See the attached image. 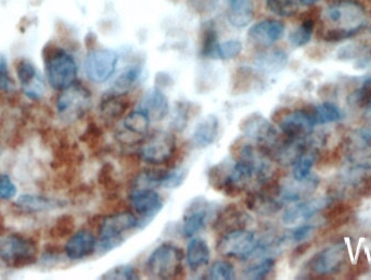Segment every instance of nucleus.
Here are the masks:
<instances>
[{
  "label": "nucleus",
  "mask_w": 371,
  "mask_h": 280,
  "mask_svg": "<svg viewBox=\"0 0 371 280\" xmlns=\"http://www.w3.org/2000/svg\"><path fill=\"white\" fill-rule=\"evenodd\" d=\"M325 21L330 28L325 30L322 38L327 43H340L355 37L367 26L364 6L354 0H340L325 10Z\"/></svg>",
  "instance_id": "nucleus-1"
},
{
  "label": "nucleus",
  "mask_w": 371,
  "mask_h": 280,
  "mask_svg": "<svg viewBox=\"0 0 371 280\" xmlns=\"http://www.w3.org/2000/svg\"><path fill=\"white\" fill-rule=\"evenodd\" d=\"M138 225L139 220L134 213L128 211L107 216L100 224L97 248L101 252L107 253L120 247L125 240L124 234L128 233Z\"/></svg>",
  "instance_id": "nucleus-2"
},
{
  "label": "nucleus",
  "mask_w": 371,
  "mask_h": 280,
  "mask_svg": "<svg viewBox=\"0 0 371 280\" xmlns=\"http://www.w3.org/2000/svg\"><path fill=\"white\" fill-rule=\"evenodd\" d=\"M184 253L176 245L164 243L153 251L146 263V272L157 279H173L182 270Z\"/></svg>",
  "instance_id": "nucleus-3"
},
{
  "label": "nucleus",
  "mask_w": 371,
  "mask_h": 280,
  "mask_svg": "<svg viewBox=\"0 0 371 280\" xmlns=\"http://www.w3.org/2000/svg\"><path fill=\"white\" fill-rule=\"evenodd\" d=\"M36 259L37 247L30 238L17 234L0 238V260L9 268H25L35 263Z\"/></svg>",
  "instance_id": "nucleus-4"
},
{
  "label": "nucleus",
  "mask_w": 371,
  "mask_h": 280,
  "mask_svg": "<svg viewBox=\"0 0 371 280\" xmlns=\"http://www.w3.org/2000/svg\"><path fill=\"white\" fill-rule=\"evenodd\" d=\"M92 107V93L87 87L75 82L72 85L61 90L57 99L59 116L64 122L74 123L89 111Z\"/></svg>",
  "instance_id": "nucleus-5"
},
{
  "label": "nucleus",
  "mask_w": 371,
  "mask_h": 280,
  "mask_svg": "<svg viewBox=\"0 0 371 280\" xmlns=\"http://www.w3.org/2000/svg\"><path fill=\"white\" fill-rule=\"evenodd\" d=\"M257 247L259 239L254 233L239 228L223 234L217 243L216 250L226 258L248 261L257 254Z\"/></svg>",
  "instance_id": "nucleus-6"
},
{
  "label": "nucleus",
  "mask_w": 371,
  "mask_h": 280,
  "mask_svg": "<svg viewBox=\"0 0 371 280\" xmlns=\"http://www.w3.org/2000/svg\"><path fill=\"white\" fill-rule=\"evenodd\" d=\"M176 149V139L172 133L157 130L142 140L139 157L150 166H162L174 157Z\"/></svg>",
  "instance_id": "nucleus-7"
},
{
  "label": "nucleus",
  "mask_w": 371,
  "mask_h": 280,
  "mask_svg": "<svg viewBox=\"0 0 371 280\" xmlns=\"http://www.w3.org/2000/svg\"><path fill=\"white\" fill-rule=\"evenodd\" d=\"M47 78L53 89L63 90L76 82L78 64L63 49H55L47 60Z\"/></svg>",
  "instance_id": "nucleus-8"
},
{
  "label": "nucleus",
  "mask_w": 371,
  "mask_h": 280,
  "mask_svg": "<svg viewBox=\"0 0 371 280\" xmlns=\"http://www.w3.org/2000/svg\"><path fill=\"white\" fill-rule=\"evenodd\" d=\"M117 53L111 49H95L90 51L85 59V73L92 83H105L114 74L117 69Z\"/></svg>",
  "instance_id": "nucleus-9"
},
{
  "label": "nucleus",
  "mask_w": 371,
  "mask_h": 280,
  "mask_svg": "<svg viewBox=\"0 0 371 280\" xmlns=\"http://www.w3.org/2000/svg\"><path fill=\"white\" fill-rule=\"evenodd\" d=\"M240 130L245 137L254 140L259 147L266 151L278 140L276 128L259 112H253L245 116L240 123Z\"/></svg>",
  "instance_id": "nucleus-10"
},
{
  "label": "nucleus",
  "mask_w": 371,
  "mask_h": 280,
  "mask_svg": "<svg viewBox=\"0 0 371 280\" xmlns=\"http://www.w3.org/2000/svg\"><path fill=\"white\" fill-rule=\"evenodd\" d=\"M347 255V245L338 243L315 254L307 263V268L317 276L331 275L341 270Z\"/></svg>",
  "instance_id": "nucleus-11"
},
{
  "label": "nucleus",
  "mask_w": 371,
  "mask_h": 280,
  "mask_svg": "<svg viewBox=\"0 0 371 280\" xmlns=\"http://www.w3.org/2000/svg\"><path fill=\"white\" fill-rule=\"evenodd\" d=\"M150 119L140 110L128 113L123 120L122 128L117 132V138L124 145L132 146L141 143L148 136Z\"/></svg>",
  "instance_id": "nucleus-12"
},
{
  "label": "nucleus",
  "mask_w": 371,
  "mask_h": 280,
  "mask_svg": "<svg viewBox=\"0 0 371 280\" xmlns=\"http://www.w3.org/2000/svg\"><path fill=\"white\" fill-rule=\"evenodd\" d=\"M130 202L135 212L142 218L153 220L162 211V197L153 188H135L130 193Z\"/></svg>",
  "instance_id": "nucleus-13"
},
{
  "label": "nucleus",
  "mask_w": 371,
  "mask_h": 280,
  "mask_svg": "<svg viewBox=\"0 0 371 280\" xmlns=\"http://www.w3.org/2000/svg\"><path fill=\"white\" fill-rule=\"evenodd\" d=\"M209 216V204L205 199L192 201L184 211L182 234L184 238H192L207 226Z\"/></svg>",
  "instance_id": "nucleus-14"
},
{
  "label": "nucleus",
  "mask_w": 371,
  "mask_h": 280,
  "mask_svg": "<svg viewBox=\"0 0 371 280\" xmlns=\"http://www.w3.org/2000/svg\"><path fill=\"white\" fill-rule=\"evenodd\" d=\"M279 125L286 137L307 138L313 134L316 123L311 113L297 110L284 115Z\"/></svg>",
  "instance_id": "nucleus-15"
},
{
  "label": "nucleus",
  "mask_w": 371,
  "mask_h": 280,
  "mask_svg": "<svg viewBox=\"0 0 371 280\" xmlns=\"http://www.w3.org/2000/svg\"><path fill=\"white\" fill-rule=\"evenodd\" d=\"M17 74L23 93L33 100L44 97L46 93L45 82L35 67L28 60H20L17 64Z\"/></svg>",
  "instance_id": "nucleus-16"
},
{
  "label": "nucleus",
  "mask_w": 371,
  "mask_h": 280,
  "mask_svg": "<svg viewBox=\"0 0 371 280\" xmlns=\"http://www.w3.org/2000/svg\"><path fill=\"white\" fill-rule=\"evenodd\" d=\"M284 34V24L282 21L267 19L252 26L248 33V38L253 45L269 47L277 43Z\"/></svg>",
  "instance_id": "nucleus-17"
},
{
  "label": "nucleus",
  "mask_w": 371,
  "mask_h": 280,
  "mask_svg": "<svg viewBox=\"0 0 371 280\" xmlns=\"http://www.w3.org/2000/svg\"><path fill=\"white\" fill-rule=\"evenodd\" d=\"M331 203V198H318L314 200L297 203L284 212L282 222L286 225H297L302 222H307L314 218L317 213L328 208Z\"/></svg>",
  "instance_id": "nucleus-18"
},
{
  "label": "nucleus",
  "mask_w": 371,
  "mask_h": 280,
  "mask_svg": "<svg viewBox=\"0 0 371 280\" xmlns=\"http://www.w3.org/2000/svg\"><path fill=\"white\" fill-rule=\"evenodd\" d=\"M319 180L311 175L304 180H295L278 184V199L282 204L290 202H299L303 198L311 195L318 186Z\"/></svg>",
  "instance_id": "nucleus-19"
},
{
  "label": "nucleus",
  "mask_w": 371,
  "mask_h": 280,
  "mask_svg": "<svg viewBox=\"0 0 371 280\" xmlns=\"http://www.w3.org/2000/svg\"><path fill=\"white\" fill-rule=\"evenodd\" d=\"M138 110L147 114L151 122L164 120L170 111V103L166 96L159 88L148 90L138 105Z\"/></svg>",
  "instance_id": "nucleus-20"
},
{
  "label": "nucleus",
  "mask_w": 371,
  "mask_h": 280,
  "mask_svg": "<svg viewBox=\"0 0 371 280\" xmlns=\"http://www.w3.org/2000/svg\"><path fill=\"white\" fill-rule=\"evenodd\" d=\"M97 249V240L89 230L83 229L71 236L65 245L64 252L72 261L87 258Z\"/></svg>",
  "instance_id": "nucleus-21"
},
{
  "label": "nucleus",
  "mask_w": 371,
  "mask_h": 280,
  "mask_svg": "<svg viewBox=\"0 0 371 280\" xmlns=\"http://www.w3.org/2000/svg\"><path fill=\"white\" fill-rule=\"evenodd\" d=\"M245 204L250 210L262 216H273L284 205L278 199L277 191L270 193V191H264V189L252 191L251 193H248Z\"/></svg>",
  "instance_id": "nucleus-22"
},
{
  "label": "nucleus",
  "mask_w": 371,
  "mask_h": 280,
  "mask_svg": "<svg viewBox=\"0 0 371 280\" xmlns=\"http://www.w3.org/2000/svg\"><path fill=\"white\" fill-rule=\"evenodd\" d=\"M219 120L216 115L209 114L202 119L191 135L192 145L198 149H205L215 143L218 137Z\"/></svg>",
  "instance_id": "nucleus-23"
},
{
  "label": "nucleus",
  "mask_w": 371,
  "mask_h": 280,
  "mask_svg": "<svg viewBox=\"0 0 371 280\" xmlns=\"http://www.w3.org/2000/svg\"><path fill=\"white\" fill-rule=\"evenodd\" d=\"M130 107V100L126 95L107 91L100 103V114L107 123L120 120Z\"/></svg>",
  "instance_id": "nucleus-24"
},
{
  "label": "nucleus",
  "mask_w": 371,
  "mask_h": 280,
  "mask_svg": "<svg viewBox=\"0 0 371 280\" xmlns=\"http://www.w3.org/2000/svg\"><path fill=\"white\" fill-rule=\"evenodd\" d=\"M249 216L245 213L236 207V205H228L222 212L219 213L215 220L214 228L218 230L219 233H227L230 230L245 228L248 225Z\"/></svg>",
  "instance_id": "nucleus-25"
},
{
  "label": "nucleus",
  "mask_w": 371,
  "mask_h": 280,
  "mask_svg": "<svg viewBox=\"0 0 371 280\" xmlns=\"http://www.w3.org/2000/svg\"><path fill=\"white\" fill-rule=\"evenodd\" d=\"M211 260V251L207 241L200 238H192L186 251V261L191 270L205 268Z\"/></svg>",
  "instance_id": "nucleus-26"
},
{
  "label": "nucleus",
  "mask_w": 371,
  "mask_h": 280,
  "mask_svg": "<svg viewBox=\"0 0 371 280\" xmlns=\"http://www.w3.org/2000/svg\"><path fill=\"white\" fill-rule=\"evenodd\" d=\"M228 21L234 28L247 26L254 13L253 0H228Z\"/></svg>",
  "instance_id": "nucleus-27"
},
{
  "label": "nucleus",
  "mask_w": 371,
  "mask_h": 280,
  "mask_svg": "<svg viewBox=\"0 0 371 280\" xmlns=\"http://www.w3.org/2000/svg\"><path fill=\"white\" fill-rule=\"evenodd\" d=\"M140 76H141V68L140 67H138V65L128 67L121 73L120 76H117L110 91L128 95V91L132 89L134 86L138 83Z\"/></svg>",
  "instance_id": "nucleus-28"
},
{
  "label": "nucleus",
  "mask_w": 371,
  "mask_h": 280,
  "mask_svg": "<svg viewBox=\"0 0 371 280\" xmlns=\"http://www.w3.org/2000/svg\"><path fill=\"white\" fill-rule=\"evenodd\" d=\"M318 158V151L316 148H311L309 146L301 157L297 159V162L293 164L292 170V178L295 180H304L311 175V168L314 166Z\"/></svg>",
  "instance_id": "nucleus-29"
},
{
  "label": "nucleus",
  "mask_w": 371,
  "mask_h": 280,
  "mask_svg": "<svg viewBox=\"0 0 371 280\" xmlns=\"http://www.w3.org/2000/svg\"><path fill=\"white\" fill-rule=\"evenodd\" d=\"M17 205L28 212H42L59 207V203L48 198L37 195H23L17 201Z\"/></svg>",
  "instance_id": "nucleus-30"
},
{
  "label": "nucleus",
  "mask_w": 371,
  "mask_h": 280,
  "mask_svg": "<svg viewBox=\"0 0 371 280\" xmlns=\"http://www.w3.org/2000/svg\"><path fill=\"white\" fill-rule=\"evenodd\" d=\"M257 65L266 73H276L282 71L288 63V55L284 51H275L264 53L257 59Z\"/></svg>",
  "instance_id": "nucleus-31"
},
{
  "label": "nucleus",
  "mask_w": 371,
  "mask_h": 280,
  "mask_svg": "<svg viewBox=\"0 0 371 280\" xmlns=\"http://www.w3.org/2000/svg\"><path fill=\"white\" fill-rule=\"evenodd\" d=\"M317 124H328V123L339 122L343 119V112L338 105L332 103H324L315 107L314 112L311 113Z\"/></svg>",
  "instance_id": "nucleus-32"
},
{
  "label": "nucleus",
  "mask_w": 371,
  "mask_h": 280,
  "mask_svg": "<svg viewBox=\"0 0 371 280\" xmlns=\"http://www.w3.org/2000/svg\"><path fill=\"white\" fill-rule=\"evenodd\" d=\"M218 40H217V32L213 23H205L202 28L201 37V55L205 58H213L216 55Z\"/></svg>",
  "instance_id": "nucleus-33"
},
{
  "label": "nucleus",
  "mask_w": 371,
  "mask_h": 280,
  "mask_svg": "<svg viewBox=\"0 0 371 280\" xmlns=\"http://www.w3.org/2000/svg\"><path fill=\"white\" fill-rule=\"evenodd\" d=\"M315 20L313 18L304 19L295 30L289 35V42L294 47H303L311 42L314 33Z\"/></svg>",
  "instance_id": "nucleus-34"
},
{
  "label": "nucleus",
  "mask_w": 371,
  "mask_h": 280,
  "mask_svg": "<svg viewBox=\"0 0 371 280\" xmlns=\"http://www.w3.org/2000/svg\"><path fill=\"white\" fill-rule=\"evenodd\" d=\"M276 261L273 258H264L262 261L252 264L245 268L243 272L244 277L247 279L262 280L265 279L269 274L272 273L275 268Z\"/></svg>",
  "instance_id": "nucleus-35"
},
{
  "label": "nucleus",
  "mask_w": 371,
  "mask_h": 280,
  "mask_svg": "<svg viewBox=\"0 0 371 280\" xmlns=\"http://www.w3.org/2000/svg\"><path fill=\"white\" fill-rule=\"evenodd\" d=\"M269 10L282 18H290L299 11L297 0H266Z\"/></svg>",
  "instance_id": "nucleus-36"
},
{
  "label": "nucleus",
  "mask_w": 371,
  "mask_h": 280,
  "mask_svg": "<svg viewBox=\"0 0 371 280\" xmlns=\"http://www.w3.org/2000/svg\"><path fill=\"white\" fill-rule=\"evenodd\" d=\"M236 277L234 265L228 261H216L213 263L207 274V279L232 280Z\"/></svg>",
  "instance_id": "nucleus-37"
},
{
  "label": "nucleus",
  "mask_w": 371,
  "mask_h": 280,
  "mask_svg": "<svg viewBox=\"0 0 371 280\" xmlns=\"http://www.w3.org/2000/svg\"><path fill=\"white\" fill-rule=\"evenodd\" d=\"M103 279H122V280H138L140 279L137 268L128 264L117 265L107 270V273L101 276Z\"/></svg>",
  "instance_id": "nucleus-38"
},
{
  "label": "nucleus",
  "mask_w": 371,
  "mask_h": 280,
  "mask_svg": "<svg viewBox=\"0 0 371 280\" xmlns=\"http://www.w3.org/2000/svg\"><path fill=\"white\" fill-rule=\"evenodd\" d=\"M242 49H243V46H242V43L239 40H226L224 43L218 44L215 59L232 60V59L240 55V53H242Z\"/></svg>",
  "instance_id": "nucleus-39"
},
{
  "label": "nucleus",
  "mask_w": 371,
  "mask_h": 280,
  "mask_svg": "<svg viewBox=\"0 0 371 280\" xmlns=\"http://www.w3.org/2000/svg\"><path fill=\"white\" fill-rule=\"evenodd\" d=\"M188 170L184 168H175L173 170H165L164 176L159 187L166 188V189H175L180 187L184 184V180L187 178Z\"/></svg>",
  "instance_id": "nucleus-40"
},
{
  "label": "nucleus",
  "mask_w": 371,
  "mask_h": 280,
  "mask_svg": "<svg viewBox=\"0 0 371 280\" xmlns=\"http://www.w3.org/2000/svg\"><path fill=\"white\" fill-rule=\"evenodd\" d=\"M371 100V86L364 85L359 89L355 90L354 93L347 98L349 105L353 108H366L367 105Z\"/></svg>",
  "instance_id": "nucleus-41"
},
{
  "label": "nucleus",
  "mask_w": 371,
  "mask_h": 280,
  "mask_svg": "<svg viewBox=\"0 0 371 280\" xmlns=\"http://www.w3.org/2000/svg\"><path fill=\"white\" fill-rule=\"evenodd\" d=\"M73 229H74V220L72 216H61L53 226V234L55 237H67L72 234Z\"/></svg>",
  "instance_id": "nucleus-42"
},
{
  "label": "nucleus",
  "mask_w": 371,
  "mask_h": 280,
  "mask_svg": "<svg viewBox=\"0 0 371 280\" xmlns=\"http://www.w3.org/2000/svg\"><path fill=\"white\" fill-rule=\"evenodd\" d=\"M17 193V187L7 174L0 175V199L10 200Z\"/></svg>",
  "instance_id": "nucleus-43"
},
{
  "label": "nucleus",
  "mask_w": 371,
  "mask_h": 280,
  "mask_svg": "<svg viewBox=\"0 0 371 280\" xmlns=\"http://www.w3.org/2000/svg\"><path fill=\"white\" fill-rule=\"evenodd\" d=\"M15 87L12 78L9 74L7 62L3 58H0V91H11Z\"/></svg>",
  "instance_id": "nucleus-44"
},
{
  "label": "nucleus",
  "mask_w": 371,
  "mask_h": 280,
  "mask_svg": "<svg viewBox=\"0 0 371 280\" xmlns=\"http://www.w3.org/2000/svg\"><path fill=\"white\" fill-rule=\"evenodd\" d=\"M176 116L173 121V124L176 130H182L187 125V121L189 119V105L186 103H178V107L176 105Z\"/></svg>",
  "instance_id": "nucleus-45"
},
{
  "label": "nucleus",
  "mask_w": 371,
  "mask_h": 280,
  "mask_svg": "<svg viewBox=\"0 0 371 280\" xmlns=\"http://www.w3.org/2000/svg\"><path fill=\"white\" fill-rule=\"evenodd\" d=\"M314 225H300L294 228L290 233V238L294 243H301L307 240V238L314 233Z\"/></svg>",
  "instance_id": "nucleus-46"
},
{
  "label": "nucleus",
  "mask_w": 371,
  "mask_h": 280,
  "mask_svg": "<svg viewBox=\"0 0 371 280\" xmlns=\"http://www.w3.org/2000/svg\"><path fill=\"white\" fill-rule=\"evenodd\" d=\"M189 1L192 8L201 13L211 12L218 3V0H189Z\"/></svg>",
  "instance_id": "nucleus-47"
},
{
  "label": "nucleus",
  "mask_w": 371,
  "mask_h": 280,
  "mask_svg": "<svg viewBox=\"0 0 371 280\" xmlns=\"http://www.w3.org/2000/svg\"><path fill=\"white\" fill-rule=\"evenodd\" d=\"M359 137L366 143V146L371 148V124L359 130Z\"/></svg>",
  "instance_id": "nucleus-48"
},
{
  "label": "nucleus",
  "mask_w": 371,
  "mask_h": 280,
  "mask_svg": "<svg viewBox=\"0 0 371 280\" xmlns=\"http://www.w3.org/2000/svg\"><path fill=\"white\" fill-rule=\"evenodd\" d=\"M322 0H297L299 5L304 6V7H311V6L317 5Z\"/></svg>",
  "instance_id": "nucleus-49"
},
{
  "label": "nucleus",
  "mask_w": 371,
  "mask_h": 280,
  "mask_svg": "<svg viewBox=\"0 0 371 280\" xmlns=\"http://www.w3.org/2000/svg\"><path fill=\"white\" fill-rule=\"evenodd\" d=\"M364 119L369 123V124H371V100L370 103L367 105L366 108H365Z\"/></svg>",
  "instance_id": "nucleus-50"
},
{
  "label": "nucleus",
  "mask_w": 371,
  "mask_h": 280,
  "mask_svg": "<svg viewBox=\"0 0 371 280\" xmlns=\"http://www.w3.org/2000/svg\"><path fill=\"white\" fill-rule=\"evenodd\" d=\"M364 85L371 86V74H369L368 76H366V78H365Z\"/></svg>",
  "instance_id": "nucleus-51"
},
{
  "label": "nucleus",
  "mask_w": 371,
  "mask_h": 280,
  "mask_svg": "<svg viewBox=\"0 0 371 280\" xmlns=\"http://www.w3.org/2000/svg\"><path fill=\"white\" fill-rule=\"evenodd\" d=\"M3 230V218H1V216H0V233H1Z\"/></svg>",
  "instance_id": "nucleus-52"
},
{
  "label": "nucleus",
  "mask_w": 371,
  "mask_h": 280,
  "mask_svg": "<svg viewBox=\"0 0 371 280\" xmlns=\"http://www.w3.org/2000/svg\"><path fill=\"white\" fill-rule=\"evenodd\" d=\"M370 32H371V30H370Z\"/></svg>",
  "instance_id": "nucleus-53"
}]
</instances>
